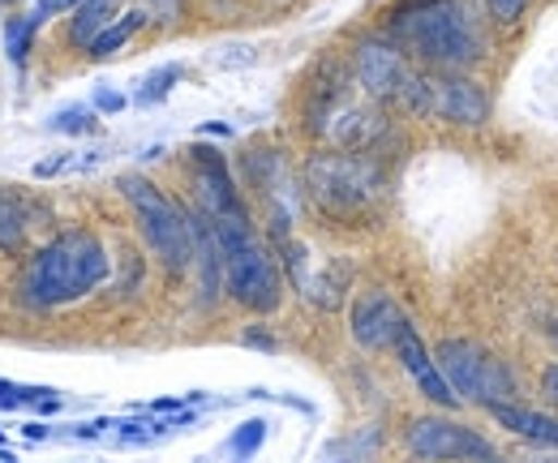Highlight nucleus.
Here are the masks:
<instances>
[{
  "instance_id": "nucleus-1",
  "label": "nucleus",
  "mask_w": 558,
  "mask_h": 463,
  "mask_svg": "<svg viewBox=\"0 0 558 463\" xmlns=\"http://www.w3.org/2000/svg\"><path fill=\"white\" fill-rule=\"evenodd\" d=\"M301 130L323 146H340V150H369L387 159V142L396 137L391 125V108L374 103L369 95H361L349 61H318L314 73L305 77L301 90Z\"/></svg>"
},
{
  "instance_id": "nucleus-2",
  "label": "nucleus",
  "mask_w": 558,
  "mask_h": 463,
  "mask_svg": "<svg viewBox=\"0 0 558 463\" xmlns=\"http://www.w3.org/2000/svg\"><path fill=\"white\" fill-rule=\"evenodd\" d=\"M378 31L421 69H473L489 52L486 13L469 0H391Z\"/></svg>"
},
{
  "instance_id": "nucleus-3",
  "label": "nucleus",
  "mask_w": 558,
  "mask_h": 463,
  "mask_svg": "<svg viewBox=\"0 0 558 463\" xmlns=\"http://www.w3.org/2000/svg\"><path fill=\"white\" fill-rule=\"evenodd\" d=\"M301 190L323 219L340 228H361L383 215L391 194V168L383 155L369 150L318 146L301 168Z\"/></svg>"
},
{
  "instance_id": "nucleus-4",
  "label": "nucleus",
  "mask_w": 558,
  "mask_h": 463,
  "mask_svg": "<svg viewBox=\"0 0 558 463\" xmlns=\"http://www.w3.org/2000/svg\"><path fill=\"white\" fill-rule=\"evenodd\" d=\"M112 275V258L90 228H65L44 241L17 275V305L31 314H52L99 292Z\"/></svg>"
},
{
  "instance_id": "nucleus-5",
  "label": "nucleus",
  "mask_w": 558,
  "mask_h": 463,
  "mask_svg": "<svg viewBox=\"0 0 558 463\" xmlns=\"http://www.w3.org/2000/svg\"><path fill=\"white\" fill-rule=\"evenodd\" d=\"M219 258H223V292L250 314H276L283 301V266L271 241H263L254 215L245 219H207Z\"/></svg>"
},
{
  "instance_id": "nucleus-6",
  "label": "nucleus",
  "mask_w": 558,
  "mask_h": 463,
  "mask_svg": "<svg viewBox=\"0 0 558 463\" xmlns=\"http://www.w3.org/2000/svg\"><path fill=\"white\" fill-rule=\"evenodd\" d=\"M117 190H121V198L130 202L134 223H138L146 249L155 254V263L163 266L172 279L190 275L194 270V219H190V206L168 198L142 172H121L117 176Z\"/></svg>"
},
{
  "instance_id": "nucleus-7",
  "label": "nucleus",
  "mask_w": 558,
  "mask_h": 463,
  "mask_svg": "<svg viewBox=\"0 0 558 463\" xmlns=\"http://www.w3.org/2000/svg\"><path fill=\"white\" fill-rule=\"evenodd\" d=\"M400 112L421 117V121H442V125H456V130H482L489 112H494V103H489V90L469 69L417 65V77H413Z\"/></svg>"
},
{
  "instance_id": "nucleus-8",
  "label": "nucleus",
  "mask_w": 558,
  "mask_h": 463,
  "mask_svg": "<svg viewBox=\"0 0 558 463\" xmlns=\"http://www.w3.org/2000/svg\"><path fill=\"white\" fill-rule=\"evenodd\" d=\"M434 361L447 374V382L460 395V403H473V407L489 412L494 403H511L515 399L511 365L498 352H489L486 343H477V339H442Z\"/></svg>"
},
{
  "instance_id": "nucleus-9",
  "label": "nucleus",
  "mask_w": 558,
  "mask_h": 463,
  "mask_svg": "<svg viewBox=\"0 0 558 463\" xmlns=\"http://www.w3.org/2000/svg\"><path fill=\"white\" fill-rule=\"evenodd\" d=\"M349 69L361 86V95H369L374 103L383 108H404V95L417 77V61L383 31H369V35H356L349 52Z\"/></svg>"
},
{
  "instance_id": "nucleus-10",
  "label": "nucleus",
  "mask_w": 558,
  "mask_h": 463,
  "mask_svg": "<svg viewBox=\"0 0 558 463\" xmlns=\"http://www.w3.org/2000/svg\"><path fill=\"white\" fill-rule=\"evenodd\" d=\"M241 172H245L250 194L263 202L271 245L283 241V236H292V228H296V210H301L305 190H301V181L292 176L288 159L279 155L276 146H250V150H245V159H241Z\"/></svg>"
},
{
  "instance_id": "nucleus-11",
  "label": "nucleus",
  "mask_w": 558,
  "mask_h": 463,
  "mask_svg": "<svg viewBox=\"0 0 558 463\" xmlns=\"http://www.w3.org/2000/svg\"><path fill=\"white\" fill-rule=\"evenodd\" d=\"M276 254L279 266H283V279L314 305V309H340L349 301V288H352V266L344 258H314L305 241L283 236L276 241Z\"/></svg>"
},
{
  "instance_id": "nucleus-12",
  "label": "nucleus",
  "mask_w": 558,
  "mask_h": 463,
  "mask_svg": "<svg viewBox=\"0 0 558 463\" xmlns=\"http://www.w3.org/2000/svg\"><path fill=\"white\" fill-rule=\"evenodd\" d=\"M185 172H190V190H194V206L207 215V219H245L250 215V202L241 194L228 159L207 146V142H194L185 150Z\"/></svg>"
},
{
  "instance_id": "nucleus-13",
  "label": "nucleus",
  "mask_w": 558,
  "mask_h": 463,
  "mask_svg": "<svg viewBox=\"0 0 558 463\" xmlns=\"http://www.w3.org/2000/svg\"><path fill=\"white\" fill-rule=\"evenodd\" d=\"M404 451L417 460H498V447L451 416H417L404 429Z\"/></svg>"
},
{
  "instance_id": "nucleus-14",
  "label": "nucleus",
  "mask_w": 558,
  "mask_h": 463,
  "mask_svg": "<svg viewBox=\"0 0 558 463\" xmlns=\"http://www.w3.org/2000/svg\"><path fill=\"white\" fill-rule=\"evenodd\" d=\"M349 327H352V339L365 352H391L400 331L409 327V314L396 305V296H387V292L374 288V292H361L352 301Z\"/></svg>"
},
{
  "instance_id": "nucleus-15",
  "label": "nucleus",
  "mask_w": 558,
  "mask_h": 463,
  "mask_svg": "<svg viewBox=\"0 0 558 463\" xmlns=\"http://www.w3.org/2000/svg\"><path fill=\"white\" fill-rule=\"evenodd\" d=\"M396 361L404 365V374L417 382V391L425 403H434V407H442V412H451V407H460V395L451 391V382H447V374L438 369V361H434V352L425 348V339L417 334V327L409 322L400 339H396Z\"/></svg>"
},
{
  "instance_id": "nucleus-16",
  "label": "nucleus",
  "mask_w": 558,
  "mask_h": 463,
  "mask_svg": "<svg viewBox=\"0 0 558 463\" xmlns=\"http://www.w3.org/2000/svg\"><path fill=\"white\" fill-rule=\"evenodd\" d=\"M52 215L35 194H26L22 185H0V254H22L26 249V232L35 228V219Z\"/></svg>"
},
{
  "instance_id": "nucleus-17",
  "label": "nucleus",
  "mask_w": 558,
  "mask_h": 463,
  "mask_svg": "<svg viewBox=\"0 0 558 463\" xmlns=\"http://www.w3.org/2000/svg\"><path fill=\"white\" fill-rule=\"evenodd\" d=\"M489 416H494L507 434H515V438H524V442H533V447H555L558 451V416H550V412H533V407H520V403L511 399V403H494Z\"/></svg>"
},
{
  "instance_id": "nucleus-18",
  "label": "nucleus",
  "mask_w": 558,
  "mask_h": 463,
  "mask_svg": "<svg viewBox=\"0 0 558 463\" xmlns=\"http://www.w3.org/2000/svg\"><path fill=\"white\" fill-rule=\"evenodd\" d=\"M146 22H150V13H146L142 4L138 9H121V13H117V17H112V22H108L90 44H86V57H90V61H108V57H117V52L138 35Z\"/></svg>"
},
{
  "instance_id": "nucleus-19",
  "label": "nucleus",
  "mask_w": 558,
  "mask_h": 463,
  "mask_svg": "<svg viewBox=\"0 0 558 463\" xmlns=\"http://www.w3.org/2000/svg\"><path fill=\"white\" fill-rule=\"evenodd\" d=\"M0 35H4V57L13 61V69H26L31 52H35L39 22H35L31 13H9V17H4V26H0Z\"/></svg>"
},
{
  "instance_id": "nucleus-20",
  "label": "nucleus",
  "mask_w": 558,
  "mask_h": 463,
  "mask_svg": "<svg viewBox=\"0 0 558 463\" xmlns=\"http://www.w3.org/2000/svg\"><path fill=\"white\" fill-rule=\"evenodd\" d=\"M48 130L61 137H90V133H99V112L90 103H70L48 117Z\"/></svg>"
},
{
  "instance_id": "nucleus-21",
  "label": "nucleus",
  "mask_w": 558,
  "mask_h": 463,
  "mask_svg": "<svg viewBox=\"0 0 558 463\" xmlns=\"http://www.w3.org/2000/svg\"><path fill=\"white\" fill-rule=\"evenodd\" d=\"M0 407L17 412V407H39V412H57L61 407V395L44 391V387H17V382H4L0 378Z\"/></svg>"
},
{
  "instance_id": "nucleus-22",
  "label": "nucleus",
  "mask_w": 558,
  "mask_h": 463,
  "mask_svg": "<svg viewBox=\"0 0 558 463\" xmlns=\"http://www.w3.org/2000/svg\"><path fill=\"white\" fill-rule=\"evenodd\" d=\"M185 77V69L181 65H163V69H150L146 77L138 82V90H134V103L142 108H150V103H159V99H168L172 95V86Z\"/></svg>"
},
{
  "instance_id": "nucleus-23",
  "label": "nucleus",
  "mask_w": 558,
  "mask_h": 463,
  "mask_svg": "<svg viewBox=\"0 0 558 463\" xmlns=\"http://www.w3.org/2000/svg\"><path fill=\"white\" fill-rule=\"evenodd\" d=\"M529 4H533V0H482L486 22L489 26H502V31L520 26V22H524V13H529Z\"/></svg>"
},
{
  "instance_id": "nucleus-24",
  "label": "nucleus",
  "mask_w": 558,
  "mask_h": 463,
  "mask_svg": "<svg viewBox=\"0 0 558 463\" xmlns=\"http://www.w3.org/2000/svg\"><path fill=\"white\" fill-rule=\"evenodd\" d=\"M263 438H267V421H245V425L232 434L228 451H232L236 460H245V455H254V451L263 447Z\"/></svg>"
},
{
  "instance_id": "nucleus-25",
  "label": "nucleus",
  "mask_w": 558,
  "mask_h": 463,
  "mask_svg": "<svg viewBox=\"0 0 558 463\" xmlns=\"http://www.w3.org/2000/svg\"><path fill=\"white\" fill-rule=\"evenodd\" d=\"M77 9V0H31V17L44 26V22H52V17H65Z\"/></svg>"
},
{
  "instance_id": "nucleus-26",
  "label": "nucleus",
  "mask_w": 558,
  "mask_h": 463,
  "mask_svg": "<svg viewBox=\"0 0 558 463\" xmlns=\"http://www.w3.org/2000/svg\"><path fill=\"white\" fill-rule=\"evenodd\" d=\"M125 103H130V99H125L121 90H108V86H99V90L90 95V108H95L99 117H117V112H125Z\"/></svg>"
},
{
  "instance_id": "nucleus-27",
  "label": "nucleus",
  "mask_w": 558,
  "mask_h": 463,
  "mask_svg": "<svg viewBox=\"0 0 558 463\" xmlns=\"http://www.w3.org/2000/svg\"><path fill=\"white\" fill-rule=\"evenodd\" d=\"M241 343H245V348H258V352H276V348H279V339L271 331H267L263 322H254L250 331L241 334Z\"/></svg>"
},
{
  "instance_id": "nucleus-28",
  "label": "nucleus",
  "mask_w": 558,
  "mask_h": 463,
  "mask_svg": "<svg viewBox=\"0 0 558 463\" xmlns=\"http://www.w3.org/2000/svg\"><path fill=\"white\" fill-rule=\"evenodd\" d=\"M138 4L150 13V22H172L181 13V0H138Z\"/></svg>"
},
{
  "instance_id": "nucleus-29",
  "label": "nucleus",
  "mask_w": 558,
  "mask_h": 463,
  "mask_svg": "<svg viewBox=\"0 0 558 463\" xmlns=\"http://www.w3.org/2000/svg\"><path fill=\"white\" fill-rule=\"evenodd\" d=\"M542 399H546V403H555V407H558V361H555V365H546V369H542Z\"/></svg>"
},
{
  "instance_id": "nucleus-30",
  "label": "nucleus",
  "mask_w": 558,
  "mask_h": 463,
  "mask_svg": "<svg viewBox=\"0 0 558 463\" xmlns=\"http://www.w3.org/2000/svg\"><path fill=\"white\" fill-rule=\"evenodd\" d=\"M26 438H35V442H39V438H48V425H39V421H31V425H26Z\"/></svg>"
},
{
  "instance_id": "nucleus-31",
  "label": "nucleus",
  "mask_w": 558,
  "mask_h": 463,
  "mask_svg": "<svg viewBox=\"0 0 558 463\" xmlns=\"http://www.w3.org/2000/svg\"><path fill=\"white\" fill-rule=\"evenodd\" d=\"M550 339H555V348H558V322H555V327H550Z\"/></svg>"
},
{
  "instance_id": "nucleus-32",
  "label": "nucleus",
  "mask_w": 558,
  "mask_h": 463,
  "mask_svg": "<svg viewBox=\"0 0 558 463\" xmlns=\"http://www.w3.org/2000/svg\"><path fill=\"white\" fill-rule=\"evenodd\" d=\"M0 447H4V434H0Z\"/></svg>"
}]
</instances>
